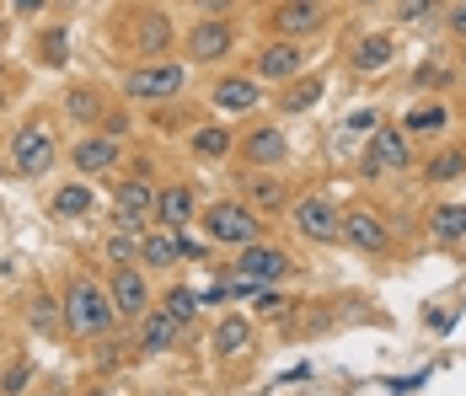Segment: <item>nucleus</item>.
Listing matches in <instances>:
<instances>
[{
	"label": "nucleus",
	"instance_id": "f257e3e1",
	"mask_svg": "<svg viewBox=\"0 0 466 396\" xmlns=\"http://www.w3.org/2000/svg\"><path fill=\"white\" fill-rule=\"evenodd\" d=\"M107 44L129 54L135 65H150V59H172L183 48V27L172 22L167 5H129L107 22Z\"/></svg>",
	"mask_w": 466,
	"mask_h": 396
},
{
	"label": "nucleus",
	"instance_id": "f03ea898",
	"mask_svg": "<svg viewBox=\"0 0 466 396\" xmlns=\"http://www.w3.org/2000/svg\"><path fill=\"white\" fill-rule=\"evenodd\" d=\"M59 306H65V338H76V343L107 338L113 321H118V310H113V300H107V284H96L92 273H81V268L65 279Z\"/></svg>",
	"mask_w": 466,
	"mask_h": 396
},
{
	"label": "nucleus",
	"instance_id": "7ed1b4c3",
	"mask_svg": "<svg viewBox=\"0 0 466 396\" xmlns=\"http://www.w3.org/2000/svg\"><path fill=\"white\" fill-rule=\"evenodd\" d=\"M187 91V59H150V65H129L118 76V96L129 107H161V102H177Z\"/></svg>",
	"mask_w": 466,
	"mask_h": 396
},
{
	"label": "nucleus",
	"instance_id": "20e7f679",
	"mask_svg": "<svg viewBox=\"0 0 466 396\" xmlns=\"http://www.w3.org/2000/svg\"><path fill=\"white\" fill-rule=\"evenodd\" d=\"M54 161H59V129H54L48 113H33L22 129H11V145H5V167H11V177L33 182V177H44Z\"/></svg>",
	"mask_w": 466,
	"mask_h": 396
},
{
	"label": "nucleus",
	"instance_id": "39448f33",
	"mask_svg": "<svg viewBox=\"0 0 466 396\" xmlns=\"http://www.w3.org/2000/svg\"><path fill=\"white\" fill-rule=\"evenodd\" d=\"M198 225H204V241L215 247H247V241H263L268 230V220L247 198H215L209 209H198Z\"/></svg>",
	"mask_w": 466,
	"mask_h": 396
},
{
	"label": "nucleus",
	"instance_id": "423d86ee",
	"mask_svg": "<svg viewBox=\"0 0 466 396\" xmlns=\"http://www.w3.org/2000/svg\"><path fill=\"white\" fill-rule=\"evenodd\" d=\"M311 54L317 44L311 38H263V44L252 48V76L263 81V86H284V81H295V76H306V65H311Z\"/></svg>",
	"mask_w": 466,
	"mask_h": 396
},
{
	"label": "nucleus",
	"instance_id": "0eeeda50",
	"mask_svg": "<svg viewBox=\"0 0 466 396\" xmlns=\"http://www.w3.org/2000/svg\"><path fill=\"white\" fill-rule=\"evenodd\" d=\"M360 172H365V177H402V172H413V139H408V129L380 118V124L365 134Z\"/></svg>",
	"mask_w": 466,
	"mask_h": 396
},
{
	"label": "nucleus",
	"instance_id": "6e6552de",
	"mask_svg": "<svg viewBox=\"0 0 466 396\" xmlns=\"http://www.w3.org/2000/svg\"><path fill=\"white\" fill-rule=\"evenodd\" d=\"M236 167H258V172H279L289 161V134L274 118H252L247 129H236Z\"/></svg>",
	"mask_w": 466,
	"mask_h": 396
},
{
	"label": "nucleus",
	"instance_id": "1a4fd4ad",
	"mask_svg": "<svg viewBox=\"0 0 466 396\" xmlns=\"http://www.w3.org/2000/svg\"><path fill=\"white\" fill-rule=\"evenodd\" d=\"M343 247H354V252H365V258H391V252H397L391 220H386L375 204H343Z\"/></svg>",
	"mask_w": 466,
	"mask_h": 396
},
{
	"label": "nucleus",
	"instance_id": "9d476101",
	"mask_svg": "<svg viewBox=\"0 0 466 396\" xmlns=\"http://www.w3.org/2000/svg\"><path fill=\"white\" fill-rule=\"evenodd\" d=\"M236 22L231 16H198L183 33V59L187 65H226L236 54Z\"/></svg>",
	"mask_w": 466,
	"mask_h": 396
},
{
	"label": "nucleus",
	"instance_id": "9b49d317",
	"mask_svg": "<svg viewBox=\"0 0 466 396\" xmlns=\"http://www.w3.org/2000/svg\"><path fill=\"white\" fill-rule=\"evenodd\" d=\"M289 225L306 236V241H317V247H332V241H343V209L322 198V193H295V204H289Z\"/></svg>",
	"mask_w": 466,
	"mask_h": 396
},
{
	"label": "nucleus",
	"instance_id": "f8f14e48",
	"mask_svg": "<svg viewBox=\"0 0 466 396\" xmlns=\"http://www.w3.org/2000/svg\"><path fill=\"white\" fill-rule=\"evenodd\" d=\"M332 0H279V5H268V33L274 38H317L327 33V22H332Z\"/></svg>",
	"mask_w": 466,
	"mask_h": 396
},
{
	"label": "nucleus",
	"instance_id": "ddd939ff",
	"mask_svg": "<svg viewBox=\"0 0 466 396\" xmlns=\"http://www.w3.org/2000/svg\"><path fill=\"white\" fill-rule=\"evenodd\" d=\"M65 161H70V172L96 182V177H113L124 167V139H107V134H81L70 150H65Z\"/></svg>",
	"mask_w": 466,
	"mask_h": 396
},
{
	"label": "nucleus",
	"instance_id": "4468645a",
	"mask_svg": "<svg viewBox=\"0 0 466 396\" xmlns=\"http://www.w3.org/2000/svg\"><path fill=\"white\" fill-rule=\"evenodd\" d=\"M236 198H247L263 220H268V215H289V204H295L289 182H284L279 172H258V167H241V172H236Z\"/></svg>",
	"mask_w": 466,
	"mask_h": 396
},
{
	"label": "nucleus",
	"instance_id": "2eb2a0df",
	"mask_svg": "<svg viewBox=\"0 0 466 396\" xmlns=\"http://www.w3.org/2000/svg\"><path fill=\"white\" fill-rule=\"evenodd\" d=\"M231 273H241V279H263V284H284L289 273H295V258L284 252L279 241H247V247H236L231 258Z\"/></svg>",
	"mask_w": 466,
	"mask_h": 396
},
{
	"label": "nucleus",
	"instance_id": "dca6fc26",
	"mask_svg": "<svg viewBox=\"0 0 466 396\" xmlns=\"http://www.w3.org/2000/svg\"><path fill=\"white\" fill-rule=\"evenodd\" d=\"M107 300H113V310H118V321H140L145 310L156 306V289H150L145 268L140 263L107 268Z\"/></svg>",
	"mask_w": 466,
	"mask_h": 396
},
{
	"label": "nucleus",
	"instance_id": "f3484780",
	"mask_svg": "<svg viewBox=\"0 0 466 396\" xmlns=\"http://www.w3.org/2000/svg\"><path fill=\"white\" fill-rule=\"evenodd\" d=\"M349 70L354 76H380V70H391L397 59H402V38H397V27H375V33H360L354 44H349Z\"/></svg>",
	"mask_w": 466,
	"mask_h": 396
},
{
	"label": "nucleus",
	"instance_id": "a211bd4d",
	"mask_svg": "<svg viewBox=\"0 0 466 396\" xmlns=\"http://www.w3.org/2000/svg\"><path fill=\"white\" fill-rule=\"evenodd\" d=\"M263 102H268V91L252 70H220L209 81V107H220V113H258Z\"/></svg>",
	"mask_w": 466,
	"mask_h": 396
},
{
	"label": "nucleus",
	"instance_id": "6ab92c4d",
	"mask_svg": "<svg viewBox=\"0 0 466 396\" xmlns=\"http://www.w3.org/2000/svg\"><path fill=\"white\" fill-rule=\"evenodd\" d=\"M156 182L150 177H124V182H113V220L124 225V230H145V220H156Z\"/></svg>",
	"mask_w": 466,
	"mask_h": 396
},
{
	"label": "nucleus",
	"instance_id": "aec40b11",
	"mask_svg": "<svg viewBox=\"0 0 466 396\" xmlns=\"http://www.w3.org/2000/svg\"><path fill=\"white\" fill-rule=\"evenodd\" d=\"M198 188L193 182H161V193H156V225H167V230H187V225L198 220Z\"/></svg>",
	"mask_w": 466,
	"mask_h": 396
},
{
	"label": "nucleus",
	"instance_id": "412c9836",
	"mask_svg": "<svg viewBox=\"0 0 466 396\" xmlns=\"http://www.w3.org/2000/svg\"><path fill=\"white\" fill-rule=\"evenodd\" d=\"M177 338H183V321L161 306V300L135 321V343H140V353H172L177 349Z\"/></svg>",
	"mask_w": 466,
	"mask_h": 396
},
{
	"label": "nucleus",
	"instance_id": "4be33fe9",
	"mask_svg": "<svg viewBox=\"0 0 466 396\" xmlns=\"http://www.w3.org/2000/svg\"><path fill=\"white\" fill-rule=\"evenodd\" d=\"M252 343H258V321H252V316H241V310H226V316L215 321V332H209L215 359H241Z\"/></svg>",
	"mask_w": 466,
	"mask_h": 396
},
{
	"label": "nucleus",
	"instance_id": "5701e85b",
	"mask_svg": "<svg viewBox=\"0 0 466 396\" xmlns=\"http://www.w3.org/2000/svg\"><path fill=\"white\" fill-rule=\"evenodd\" d=\"M397 124L408 129V139H440V134L456 124V113H451L440 96H419V102H413V107H408Z\"/></svg>",
	"mask_w": 466,
	"mask_h": 396
},
{
	"label": "nucleus",
	"instance_id": "b1692460",
	"mask_svg": "<svg viewBox=\"0 0 466 396\" xmlns=\"http://www.w3.org/2000/svg\"><path fill=\"white\" fill-rule=\"evenodd\" d=\"M96 209V193L86 177H70V182H59L54 193H48V215L54 220H86Z\"/></svg>",
	"mask_w": 466,
	"mask_h": 396
},
{
	"label": "nucleus",
	"instance_id": "393cba45",
	"mask_svg": "<svg viewBox=\"0 0 466 396\" xmlns=\"http://www.w3.org/2000/svg\"><path fill=\"white\" fill-rule=\"evenodd\" d=\"M183 263V230H167V225H156V230H140V268H177Z\"/></svg>",
	"mask_w": 466,
	"mask_h": 396
},
{
	"label": "nucleus",
	"instance_id": "a878e982",
	"mask_svg": "<svg viewBox=\"0 0 466 396\" xmlns=\"http://www.w3.org/2000/svg\"><path fill=\"white\" fill-rule=\"evenodd\" d=\"M59 107H65V118H70V124L96 129V124H102V113H107L113 102L102 96V86H86V81H81V86H65V102H59Z\"/></svg>",
	"mask_w": 466,
	"mask_h": 396
},
{
	"label": "nucleus",
	"instance_id": "bb28decb",
	"mask_svg": "<svg viewBox=\"0 0 466 396\" xmlns=\"http://www.w3.org/2000/svg\"><path fill=\"white\" fill-rule=\"evenodd\" d=\"M322 96H327V81L306 70V76H295V81H284V86L274 91V107H279V113H311Z\"/></svg>",
	"mask_w": 466,
	"mask_h": 396
},
{
	"label": "nucleus",
	"instance_id": "cd10ccee",
	"mask_svg": "<svg viewBox=\"0 0 466 396\" xmlns=\"http://www.w3.org/2000/svg\"><path fill=\"white\" fill-rule=\"evenodd\" d=\"M187 150L198 161H226V156H236V129H226V124H193L187 129Z\"/></svg>",
	"mask_w": 466,
	"mask_h": 396
},
{
	"label": "nucleus",
	"instance_id": "c85d7f7f",
	"mask_svg": "<svg viewBox=\"0 0 466 396\" xmlns=\"http://www.w3.org/2000/svg\"><path fill=\"white\" fill-rule=\"evenodd\" d=\"M423 182L429 188H445V182H461L466 177V145H440V150H429L423 156Z\"/></svg>",
	"mask_w": 466,
	"mask_h": 396
},
{
	"label": "nucleus",
	"instance_id": "c756f323",
	"mask_svg": "<svg viewBox=\"0 0 466 396\" xmlns=\"http://www.w3.org/2000/svg\"><path fill=\"white\" fill-rule=\"evenodd\" d=\"M451 86H461V59H423L419 70H413V91L419 96H440V91H451Z\"/></svg>",
	"mask_w": 466,
	"mask_h": 396
},
{
	"label": "nucleus",
	"instance_id": "7c9ffc66",
	"mask_svg": "<svg viewBox=\"0 0 466 396\" xmlns=\"http://www.w3.org/2000/svg\"><path fill=\"white\" fill-rule=\"evenodd\" d=\"M22 310H27V327H33V332H44V338H59V332H65V306H59V295H48L44 284L27 295Z\"/></svg>",
	"mask_w": 466,
	"mask_h": 396
},
{
	"label": "nucleus",
	"instance_id": "2f4dec72",
	"mask_svg": "<svg viewBox=\"0 0 466 396\" xmlns=\"http://www.w3.org/2000/svg\"><path fill=\"white\" fill-rule=\"evenodd\" d=\"M33 59H38L44 70H59V65L70 59V27H59V22H54V27H38V33H33Z\"/></svg>",
	"mask_w": 466,
	"mask_h": 396
},
{
	"label": "nucleus",
	"instance_id": "473e14b6",
	"mask_svg": "<svg viewBox=\"0 0 466 396\" xmlns=\"http://www.w3.org/2000/svg\"><path fill=\"white\" fill-rule=\"evenodd\" d=\"M445 5L451 0H391V22L397 27H429L445 16Z\"/></svg>",
	"mask_w": 466,
	"mask_h": 396
},
{
	"label": "nucleus",
	"instance_id": "72a5a7b5",
	"mask_svg": "<svg viewBox=\"0 0 466 396\" xmlns=\"http://www.w3.org/2000/svg\"><path fill=\"white\" fill-rule=\"evenodd\" d=\"M429 236L434 241H466V204H434L429 209Z\"/></svg>",
	"mask_w": 466,
	"mask_h": 396
},
{
	"label": "nucleus",
	"instance_id": "f704fd0d",
	"mask_svg": "<svg viewBox=\"0 0 466 396\" xmlns=\"http://www.w3.org/2000/svg\"><path fill=\"white\" fill-rule=\"evenodd\" d=\"M33 386H38V364H33L27 353L5 359V370H0V396H27Z\"/></svg>",
	"mask_w": 466,
	"mask_h": 396
},
{
	"label": "nucleus",
	"instance_id": "c9c22d12",
	"mask_svg": "<svg viewBox=\"0 0 466 396\" xmlns=\"http://www.w3.org/2000/svg\"><path fill=\"white\" fill-rule=\"evenodd\" d=\"M102 258H107V268H129V263H140V230H113L107 241H102Z\"/></svg>",
	"mask_w": 466,
	"mask_h": 396
},
{
	"label": "nucleus",
	"instance_id": "e433bc0d",
	"mask_svg": "<svg viewBox=\"0 0 466 396\" xmlns=\"http://www.w3.org/2000/svg\"><path fill=\"white\" fill-rule=\"evenodd\" d=\"M150 129L161 134V139H172V134H187V129H193V124H187L183 96H177V102H161V107H150Z\"/></svg>",
	"mask_w": 466,
	"mask_h": 396
},
{
	"label": "nucleus",
	"instance_id": "4c0bfd02",
	"mask_svg": "<svg viewBox=\"0 0 466 396\" xmlns=\"http://www.w3.org/2000/svg\"><path fill=\"white\" fill-rule=\"evenodd\" d=\"M156 300H161V306L172 310V316H177V321H193V316H198V310H204V295H193V289H187V284H167V295H156Z\"/></svg>",
	"mask_w": 466,
	"mask_h": 396
},
{
	"label": "nucleus",
	"instance_id": "58836bf2",
	"mask_svg": "<svg viewBox=\"0 0 466 396\" xmlns=\"http://www.w3.org/2000/svg\"><path fill=\"white\" fill-rule=\"evenodd\" d=\"M96 134H107V139H129V134H135V113H129V102H124V107H107L102 124H96Z\"/></svg>",
	"mask_w": 466,
	"mask_h": 396
},
{
	"label": "nucleus",
	"instance_id": "ea45409f",
	"mask_svg": "<svg viewBox=\"0 0 466 396\" xmlns=\"http://www.w3.org/2000/svg\"><path fill=\"white\" fill-rule=\"evenodd\" d=\"M440 27H445V38H451L456 48L466 44V0H451V5H445V16H440Z\"/></svg>",
	"mask_w": 466,
	"mask_h": 396
},
{
	"label": "nucleus",
	"instance_id": "a19ab883",
	"mask_svg": "<svg viewBox=\"0 0 466 396\" xmlns=\"http://www.w3.org/2000/svg\"><path fill=\"white\" fill-rule=\"evenodd\" d=\"M5 11H11L16 22H38V16H44V11H48V0H11Z\"/></svg>",
	"mask_w": 466,
	"mask_h": 396
},
{
	"label": "nucleus",
	"instance_id": "79ce46f5",
	"mask_svg": "<svg viewBox=\"0 0 466 396\" xmlns=\"http://www.w3.org/2000/svg\"><path fill=\"white\" fill-rule=\"evenodd\" d=\"M187 5H193L198 16H231V11L241 5V0H187Z\"/></svg>",
	"mask_w": 466,
	"mask_h": 396
},
{
	"label": "nucleus",
	"instance_id": "37998d69",
	"mask_svg": "<svg viewBox=\"0 0 466 396\" xmlns=\"http://www.w3.org/2000/svg\"><path fill=\"white\" fill-rule=\"evenodd\" d=\"M375 124H380V107H365V113H354V118H349L343 129H349V134H370Z\"/></svg>",
	"mask_w": 466,
	"mask_h": 396
},
{
	"label": "nucleus",
	"instance_id": "c03bdc74",
	"mask_svg": "<svg viewBox=\"0 0 466 396\" xmlns=\"http://www.w3.org/2000/svg\"><path fill=\"white\" fill-rule=\"evenodd\" d=\"M27 396H65V381H44V386H33Z\"/></svg>",
	"mask_w": 466,
	"mask_h": 396
},
{
	"label": "nucleus",
	"instance_id": "a18cd8bd",
	"mask_svg": "<svg viewBox=\"0 0 466 396\" xmlns=\"http://www.w3.org/2000/svg\"><path fill=\"white\" fill-rule=\"evenodd\" d=\"M5 38H11V11L0 5V44H5Z\"/></svg>",
	"mask_w": 466,
	"mask_h": 396
},
{
	"label": "nucleus",
	"instance_id": "49530a36",
	"mask_svg": "<svg viewBox=\"0 0 466 396\" xmlns=\"http://www.w3.org/2000/svg\"><path fill=\"white\" fill-rule=\"evenodd\" d=\"M5 107H11V91L0 86V113H5Z\"/></svg>",
	"mask_w": 466,
	"mask_h": 396
},
{
	"label": "nucleus",
	"instance_id": "de8ad7c7",
	"mask_svg": "<svg viewBox=\"0 0 466 396\" xmlns=\"http://www.w3.org/2000/svg\"><path fill=\"white\" fill-rule=\"evenodd\" d=\"M456 59H461V76H466V44H461V48H456Z\"/></svg>",
	"mask_w": 466,
	"mask_h": 396
},
{
	"label": "nucleus",
	"instance_id": "09e8293b",
	"mask_svg": "<svg viewBox=\"0 0 466 396\" xmlns=\"http://www.w3.org/2000/svg\"><path fill=\"white\" fill-rule=\"evenodd\" d=\"M354 5H360V11H370V5H380V0H354Z\"/></svg>",
	"mask_w": 466,
	"mask_h": 396
},
{
	"label": "nucleus",
	"instance_id": "8fccbe9b",
	"mask_svg": "<svg viewBox=\"0 0 466 396\" xmlns=\"http://www.w3.org/2000/svg\"><path fill=\"white\" fill-rule=\"evenodd\" d=\"M0 81H5V54H0Z\"/></svg>",
	"mask_w": 466,
	"mask_h": 396
},
{
	"label": "nucleus",
	"instance_id": "3c124183",
	"mask_svg": "<svg viewBox=\"0 0 466 396\" xmlns=\"http://www.w3.org/2000/svg\"><path fill=\"white\" fill-rule=\"evenodd\" d=\"M258 5H279V0H258Z\"/></svg>",
	"mask_w": 466,
	"mask_h": 396
}]
</instances>
